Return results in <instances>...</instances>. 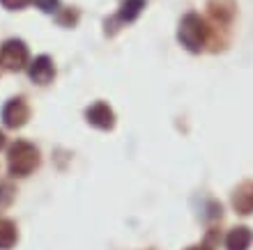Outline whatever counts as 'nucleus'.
Masks as SVG:
<instances>
[{
  "mask_svg": "<svg viewBox=\"0 0 253 250\" xmlns=\"http://www.w3.org/2000/svg\"><path fill=\"white\" fill-rule=\"evenodd\" d=\"M233 209L242 216L253 214V181H242L233 193Z\"/></svg>",
  "mask_w": 253,
  "mask_h": 250,
  "instance_id": "obj_7",
  "label": "nucleus"
},
{
  "mask_svg": "<svg viewBox=\"0 0 253 250\" xmlns=\"http://www.w3.org/2000/svg\"><path fill=\"white\" fill-rule=\"evenodd\" d=\"M187 250H212L210 246H193V248H187Z\"/></svg>",
  "mask_w": 253,
  "mask_h": 250,
  "instance_id": "obj_16",
  "label": "nucleus"
},
{
  "mask_svg": "<svg viewBox=\"0 0 253 250\" xmlns=\"http://www.w3.org/2000/svg\"><path fill=\"white\" fill-rule=\"evenodd\" d=\"M210 16L214 19V23L219 26H230V21L235 16V2L233 0H210Z\"/></svg>",
  "mask_w": 253,
  "mask_h": 250,
  "instance_id": "obj_8",
  "label": "nucleus"
},
{
  "mask_svg": "<svg viewBox=\"0 0 253 250\" xmlns=\"http://www.w3.org/2000/svg\"><path fill=\"white\" fill-rule=\"evenodd\" d=\"M145 9V0H125L118 12V21L120 23H131L138 19V14Z\"/></svg>",
  "mask_w": 253,
  "mask_h": 250,
  "instance_id": "obj_11",
  "label": "nucleus"
},
{
  "mask_svg": "<svg viewBox=\"0 0 253 250\" xmlns=\"http://www.w3.org/2000/svg\"><path fill=\"white\" fill-rule=\"evenodd\" d=\"M76 21H79V12H76V9H67V12L58 14V23H60V26L72 28V26H76Z\"/></svg>",
  "mask_w": 253,
  "mask_h": 250,
  "instance_id": "obj_13",
  "label": "nucleus"
},
{
  "mask_svg": "<svg viewBox=\"0 0 253 250\" xmlns=\"http://www.w3.org/2000/svg\"><path fill=\"white\" fill-rule=\"evenodd\" d=\"M33 0H0V5L7 9H23L26 5H30Z\"/></svg>",
  "mask_w": 253,
  "mask_h": 250,
  "instance_id": "obj_15",
  "label": "nucleus"
},
{
  "mask_svg": "<svg viewBox=\"0 0 253 250\" xmlns=\"http://www.w3.org/2000/svg\"><path fill=\"white\" fill-rule=\"evenodd\" d=\"M2 147H5V133L0 131V149H2Z\"/></svg>",
  "mask_w": 253,
  "mask_h": 250,
  "instance_id": "obj_17",
  "label": "nucleus"
},
{
  "mask_svg": "<svg viewBox=\"0 0 253 250\" xmlns=\"http://www.w3.org/2000/svg\"><path fill=\"white\" fill-rule=\"evenodd\" d=\"M14 198H16V188H14L9 181H2V184H0V211L7 209V207L14 202Z\"/></svg>",
  "mask_w": 253,
  "mask_h": 250,
  "instance_id": "obj_12",
  "label": "nucleus"
},
{
  "mask_svg": "<svg viewBox=\"0 0 253 250\" xmlns=\"http://www.w3.org/2000/svg\"><path fill=\"white\" fill-rule=\"evenodd\" d=\"M0 117H2V124L7 129H21L30 119V108H28V104L21 97H16V99H9L2 106Z\"/></svg>",
  "mask_w": 253,
  "mask_h": 250,
  "instance_id": "obj_4",
  "label": "nucleus"
},
{
  "mask_svg": "<svg viewBox=\"0 0 253 250\" xmlns=\"http://www.w3.org/2000/svg\"><path fill=\"white\" fill-rule=\"evenodd\" d=\"M16 239H19L16 225L9 218H0V250H12Z\"/></svg>",
  "mask_w": 253,
  "mask_h": 250,
  "instance_id": "obj_10",
  "label": "nucleus"
},
{
  "mask_svg": "<svg viewBox=\"0 0 253 250\" xmlns=\"http://www.w3.org/2000/svg\"><path fill=\"white\" fill-rule=\"evenodd\" d=\"M7 163L12 177H28L40 165V149L26 140H16L7 151Z\"/></svg>",
  "mask_w": 253,
  "mask_h": 250,
  "instance_id": "obj_2",
  "label": "nucleus"
},
{
  "mask_svg": "<svg viewBox=\"0 0 253 250\" xmlns=\"http://www.w3.org/2000/svg\"><path fill=\"white\" fill-rule=\"evenodd\" d=\"M253 244V232L249 227H235L226 237V250H249Z\"/></svg>",
  "mask_w": 253,
  "mask_h": 250,
  "instance_id": "obj_9",
  "label": "nucleus"
},
{
  "mask_svg": "<svg viewBox=\"0 0 253 250\" xmlns=\"http://www.w3.org/2000/svg\"><path fill=\"white\" fill-rule=\"evenodd\" d=\"M35 2H37V7H40L42 12H46V14H55L58 7H60V0H35Z\"/></svg>",
  "mask_w": 253,
  "mask_h": 250,
  "instance_id": "obj_14",
  "label": "nucleus"
},
{
  "mask_svg": "<svg viewBox=\"0 0 253 250\" xmlns=\"http://www.w3.org/2000/svg\"><path fill=\"white\" fill-rule=\"evenodd\" d=\"M28 76L33 83L37 85H48L51 80L55 78V67H53V60L48 55H40L35 58L30 65H28Z\"/></svg>",
  "mask_w": 253,
  "mask_h": 250,
  "instance_id": "obj_6",
  "label": "nucleus"
},
{
  "mask_svg": "<svg viewBox=\"0 0 253 250\" xmlns=\"http://www.w3.org/2000/svg\"><path fill=\"white\" fill-rule=\"evenodd\" d=\"M177 39L189 53H200L205 48V44L210 41V28L198 14H187L184 19L180 21V28H177Z\"/></svg>",
  "mask_w": 253,
  "mask_h": 250,
  "instance_id": "obj_1",
  "label": "nucleus"
},
{
  "mask_svg": "<svg viewBox=\"0 0 253 250\" xmlns=\"http://www.w3.org/2000/svg\"><path fill=\"white\" fill-rule=\"evenodd\" d=\"M85 119H87V124H92L94 129H99V131H111L115 126L113 108L108 104H104V101H97V104L90 106L85 110Z\"/></svg>",
  "mask_w": 253,
  "mask_h": 250,
  "instance_id": "obj_5",
  "label": "nucleus"
},
{
  "mask_svg": "<svg viewBox=\"0 0 253 250\" xmlns=\"http://www.w3.org/2000/svg\"><path fill=\"white\" fill-rule=\"evenodd\" d=\"M28 46L21 39H7L0 46V65L5 67L7 71H21L28 67Z\"/></svg>",
  "mask_w": 253,
  "mask_h": 250,
  "instance_id": "obj_3",
  "label": "nucleus"
}]
</instances>
